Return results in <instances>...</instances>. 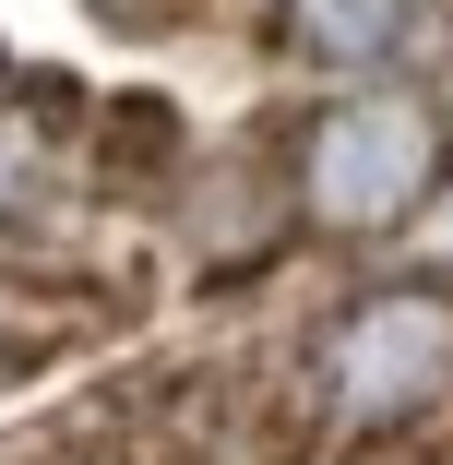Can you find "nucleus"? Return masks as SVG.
Instances as JSON below:
<instances>
[{"label":"nucleus","instance_id":"obj_1","mask_svg":"<svg viewBox=\"0 0 453 465\" xmlns=\"http://www.w3.org/2000/svg\"><path fill=\"white\" fill-rule=\"evenodd\" d=\"M429 179H441V120L418 96H346L299 143V192L322 227H394L406 203H429Z\"/></svg>","mask_w":453,"mask_h":465},{"label":"nucleus","instance_id":"obj_3","mask_svg":"<svg viewBox=\"0 0 453 465\" xmlns=\"http://www.w3.org/2000/svg\"><path fill=\"white\" fill-rule=\"evenodd\" d=\"M287 36L310 48V60H394L406 36H418V0H299L287 13Z\"/></svg>","mask_w":453,"mask_h":465},{"label":"nucleus","instance_id":"obj_2","mask_svg":"<svg viewBox=\"0 0 453 465\" xmlns=\"http://www.w3.org/2000/svg\"><path fill=\"white\" fill-rule=\"evenodd\" d=\"M322 394L358 418V430H394L418 406L453 394V299L429 287H382V299H358L322 346Z\"/></svg>","mask_w":453,"mask_h":465}]
</instances>
